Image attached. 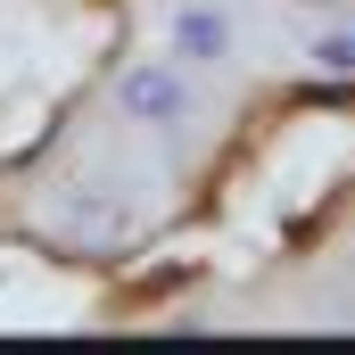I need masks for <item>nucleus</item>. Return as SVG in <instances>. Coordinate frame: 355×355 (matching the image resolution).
Wrapping results in <instances>:
<instances>
[{
  "label": "nucleus",
  "mask_w": 355,
  "mask_h": 355,
  "mask_svg": "<svg viewBox=\"0 0 355 355\" xmlns=\"http://www.w3.org/2000/svg\"><path fill=\"white\" fill-rule=\"evenodd\" d=\"M232 50H240V25H232L223 0H174L166 8V58H182V67H223Z\"/></svg>",
  "instance_id": "3"
},
{
  "label": "nucleus",
  "mask_w": 355,
  "mask_h": 355,
  "mask_svg": "<svg viewBox=\"0 0 355 355\" xmlns=\"http://www.w3.org/2000/svg\"><path fill=\"white\" fill-rule=\"evenodd\" d=\"M33 215H42V232H58V240H75V248H132L141 223L157 215V198H132V190L116 182V166H91V174L50 182V190L33 198Z\"/></svg>",
  "instance_id": "1"
},
{
  "label": "nucleus",
  "mask_w": 355,
  "mask_h": 355,
  "mask_svg": "<svg viewBox=\"0 0 355 355\" xmlns=\"http://www.w3.org/2000/svg\"><path fill=\"white\" fill-rule=\"evenodd\" d=\"M306 67L331 75V83H355V17L347 25H322V33L306 42Z\"/></svg>",
  "instance_id": "4"
},
{
  "label": "nucleus",
  "mask_w": 355,
  "mask_h": 355,
  "mask_svg": "<svg viewBox=\"0 0 355 355\" xmlns=\"http://www.w3.org/2000/svg\"><path fill=\"white\" fill-rule=\"evenodd\" d=\"M190 107H198V91H190L182 58H132L116 75V124H132V132H182Z\"/></svg>",
  "instance_id": "2"
},
{
  "label": "nucleus",
  "mask_w": 355,
  "mask_h": 355,
  "mask_svg": "<svg viewBox=\"0 0 355 355\" xmlns=\"http://www.w3.org/2000/svg\"><path fill=\"white\" fill-rule=\"evenodd\" d=\"M289 8H339V0H289Z\"/></svg>",
  "instance_id": "5"
}]
</instances>
